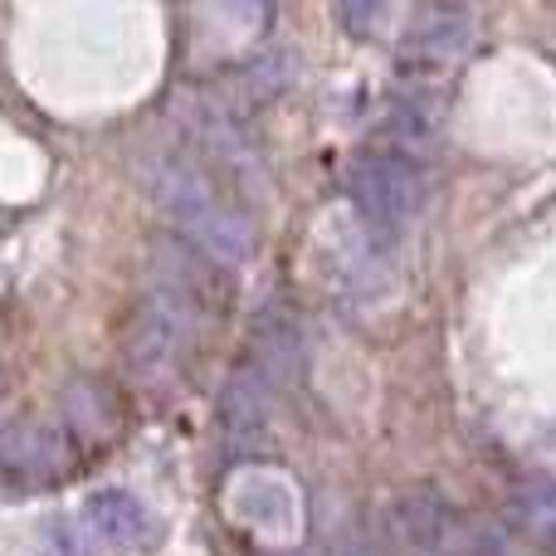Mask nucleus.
<instances>
[{"label":"nucleus","mask_w":556,"mask_h":556,"mask_svg":"<svg viewBox=\"0 0 556 556\" xmlns=\"http://www.w3.org/2000/svg\"><path fill=\"white\" fill-rule=\"evenodd\" d=\"M381 15H386L381 5H337V20L346 25L352 39H371V29L381 25Z\"/></svg>","instance_id":"f8f14e48"},{"label":"nucleus","mask_w":556,"mask_h":556,"mask_svg":"<svg viewBox=\"0 0 556 556\" xmlns=\"http://www.w3.org/2000/svg\"><path fill=\"white\" fill-rule=\"evenodd\" d=\"M84 518H88V528H93V538L108 542L113 552H137V547H152V542H156L152 508H147L137 493H127V489L88 493Z\"/></svg>","instance_id":"423d86ee"},{"label":"nucleus","mask_w":556,"mask_h":556,"mask_svg":"<svg viewBox=\"0 0 556 556\" xmlns=\"http://www.w3.org/2000/svg\"><path fill=\"white\" fill-rule=\"evenodd\" d=\"M469 39H473V20L464 5H425L410 25V49L420 59H434V64L459 59L469 49Z\"/></svg>","instance_id":"9d476101"},{"label":"nucleus","mask_w":556,"mask_h":556,"mask_svg":"<svg viewBox=\"0 0 556 556\" xmlns=\"http://www.w3.org/2000/svg\"><path fill=\"white\" fill-rule=\"evenodd\" d=\"M269 401H274V376L254 356H244L220 391V434L230 444L260 434L264 420H269Z\"/></svg>","instance_id":"0eeeda50"},{"label":"nucleus","mask_w":556,"mask_h":556,"mask_svg":"<svg viewBox=\"0 0 556 556\" xmlns=\"http://www.w3.org/2000/svg\"><path fill=\"white\" fill-rule=\"evenodd\" d=\"M147 186H152L156 211L176 225V235L191 250H201L211 264L235 269V264L250 260L254 220L220 191V181L205 162H195L191 152H166L147 172Z\"/></svg>","instance_id":"f257e3e1"},{"label":"nucleus","mask_w":556,"mask_h":556,"mask_svg":"<svg viewBox=\"0 0 556 556\" xmlns=\"http://www.w3.org/2000/svg\"><path fill=\"white\" fill-rule=\"evenodd\" d=\"M298 556H313V552H298Z\"/></svg>","instance_id":"4468645a"},{"label":"nucleus","mask_w":556,"mask_h":556,"mask_svg":"<svg viewBox=\"0 0 556 556\" xmlns=\"http://www.w3.org/2000/svg\"><path fill=\"white\" fill-rule=\"evenodd\" d=\"M235 513L260 532H293L298 528V493L274 473H250L235 489Z\"/></svg>","instance_id":"1a4fd4ad"},{"label":"nucleus","mask_w":556,"mask_h":556,"mask_svg":"<svg viewBox=\"0 0 556 556\" xmlns=\"http://www.w3.org/2000/svg\"><path fill=\"white\" fill-rule=\"evenodd\" d=\"M0 469H10L20 483H49L64 479L74 469V450L68 434L54 425H35V420H15L0 434Z\"/></svg>","instance_id":"39448f33"},{"label":"nucleus","mask_w":556,"mask_h":556,"mask_svg":"<svg viewBox=\"0 0 556 556\" xmlns=\"http://www.w3.org/2000/svg\"><path fill=\"white\" fill-rule=\"evenodd\" d=\"M10 425H15V415H10V410H5V401H0V434H5Z\"/></svg>","instance_id":"ddd939ff"},{"label":"nucleus","mask_w":556,"mask_h":556,"mask_svg":"<svg viewBox=\"0 0 556 556\" xmlns=\"http://www.w3.org/2000/svg\"><path fill=\"white\" fill-rule=\"evenodd\" d=\"M381 137L391 142L395 156L420 162L425 147H434V137H440V117H434V108L425 98H395L381 117Z\"/></svg>","instance_id":"9b49d317"},{"label":"nucleus","mask_w":556,"mask_h":556,"mask_svg":"<svg viewBox=\"0 0 556 556\" xmlns=\"http://www.w3.org/2000/svg\"><path fill=\"white\" fill-rule=\"evenodd\" d=\"M211 323H220V313H211V307L195 303L181 288H166L152 278L147 293L137 298L132 323H127V337H123L127 371L147 386L181 381L195 346H201V332Z\"/></svg>","instance_id":"f03ea898"},{"label":"nucleus","mask_w":556,"mask_h":556,"mask_svg":"<svg viewBox=\"0 0 556 556\" xmlns=\"http://www.w3.org/2000/svg\"><path fill=\"white\" fill-rule=\"evenodd\" d=\"M64 415L78 434H88V440H98V444L117 440L127 425L123 395H117L108 381H74L64 391Z\"/></svg>","instance_id":"6e6552de"},{"label":"nucleus","mask_w":556,"mask_h":556,"mask_svg":"<svg viewBox=\"0 0 556 556\" xmlns=\"http://www.w3.org/2000/svg\"><path fill=\"white\" fill-rule=\"evenodd\" d=\"M464 518L454 503L434 489H410L386 508V538L410 556H444L459 538Z\"/></svg>","instance_id":"20e7f679"},{"label":"nucleus","mask_w":556,"mask_h":556,"mask_svg":"<svg viewBox=\"0 0 556 556\" xmlns=\"http://www.w3.org/2000/svg\"><path fill=\"white\" fill-rule=\"evenodd\" d=\"M342 191L352 201L362 230L371 240H391L425 205V172H420V162H405L395 152H362L346 166Z\"/></svg>","instance_id":"7ed1b4c3"}]
</instances>
